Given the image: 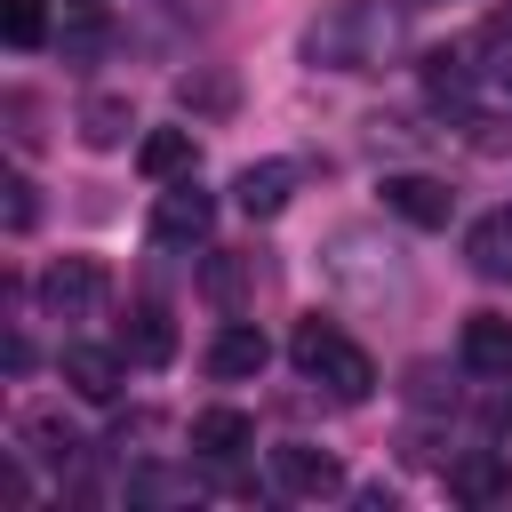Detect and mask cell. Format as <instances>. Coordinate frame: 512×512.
I'll return each mask as SVG.
<instances>
[{
  "label": "cell",
  "mask_w": 512,
  "mask_h": 512,
  "mask_svg": "<svg viewBox=\"0 0 512 512\" xmlns=\"http://www.w3.org/2000/svg\"><path fill=\"white\" fill-rule=\"evenodd\" d=\"M400 8L392 0H328L304 24V64L320 72H384L400 56Z\"/></svg>",
  "instance_id": "obj_1"
},
{
  "label": "cell",
  "mask_w": 512,
  "mask_h": 512,
  "mask_svg": "<svg viewBox=\"0 0 512 512\" xmlns=\"http://www.w3.org/2000/svg\"><path fill=\"white\" fill-rule=\"evenodd\" d=\"M288 360H296V376H304V384H320L336 408H360V400L376 392V360H368L336 320H320V312H304V320H296Z\"/></svg>",
  "instance_id": "obj_2"
},
{
  "label": "cell",
  "mask_w": 512,
  "mask_h": 512,
  "mask_svg": "<svg viewBox=\"0 0 512 512\" xmlns=\"http://www.w3.org/2000/svg\"><path fill=\"white\" fill-rule=\"evenodd\" d=\"M208 232H216V192H200L192 176H176L152 200V240L160 248H208Z\"/></svg>",
  "instance_id": "obj_3"
},
{
  "label": "cell",
  "mask_w": 512,
  "mask_h": 512,
  "mask_svg": "<svg viewBox=\"0 0 512 512\" xmlns=\"http://www.w3.org/2000/svg\"><path fill=\"white\" fill-rule=\"evenodd\" d=\"M104 288H112V280H104L96 256H56V264L40 272V312H48V320H88V312L104 304Z\"/></svg>",
  "instance_id": "obj_4"
},
{
  "label": "cell",
  "mask_w": 512,
  "mask_h": 512,
  "mask_svg": "<svg viewBox=\"0 0 512 512\" xmlns=\"http://www.w3.org/2000/svg\"><path fill=\"white\" fill-rule=\"evenodd\" d=\"M344 488V464L328 448H304V440H280L272 448V496H296V504H320Z\"/></svg>",
  "instance_id": "obj_5"
},
{
  "label": "cell",
  "mask_w": 512,
  "mask_h": 512,
  "mask_svg": "<svg viewBox=\"0 0 512 512\" xmlns=\"http://www.w3.org/2000/svg\"><path fill=\"white\" fill-rule=\"evenodd\" d=\"M56 368H64V384H72L80 400H96V408L120 400V384H128V352H120V344H64Z\"/></svg>",
  "instance_id": "obj_6"
},
{
  "label": "cell",
  "mask_w": 512,
  "mask_h": 512,
  "mask_svg": "<svg viewBox=\"0 0 512 512\" xmlns=\"http://www.w3.org/2000/svg\"><path fill=\"white\" fill-rule=\"evenodd\" d=\"M384 208L408 216V224H424V232H440L456 216V192L440 176H424V168H400V176H384Z\"/></svg>",
  "instance_id": "obj_7"
},
{
  "label": "cell",
  "mask_w": 512,
  "mask_h": 512,
  "mask_svg": "<svg viewBox=\"0 0 512 512\" xmlns=\"http://www.w3.org/2000/svg\"><path fill=\"white\" fill-rule=\"evenodd\" d=\"M448 496L472 504V512H488V504L512 496V464L496 448H464V456H448Z\"/></svg>",
  "instance_id": "obj_8"
},
{
  "label": "cell",
  "mask_w": 512,
  "mask_h": 512,
  "mask_svg": "<svg viewBox=\"0 0 512 512\" xmlns=\"http://www.w3.org/2000/svg\"><path fill=\"white\" fill-rule=\"evenodd\" d=\"M256 280H264L256 248H208V264H200V288H208V304H216V312H248Z\"/></svg>",
  "instance_id": "obj_9"
},
{
  "label": "cell",
  "mask_w": 512,
  "mask_h": 512,
  "mask_svg": "<svg viewBox=\"0 0 512 512\" xmlns=\"http://www.w3.org/2000/svg\"><path fill=\"white\" fill-rule=\"evenodd\" d=\"M120 352H128L136 368H168V360H176V320H168V304L136 296L128 320H120Z\"/></svg>",
  "instance_id": "obj_10"
},
{
  "label": "cell",
  "mask_w": 512,
  "mask_h": 512,
  "mask_svg": "<svg viewBox=\"0 0 512 512\" xmlns=\"http://www.w3.org/2000/svg\"><path fill=\"white\" fill-rule=\"evenodd\" d=\"M264 360H272V344H264L256 320H224L216 344H208V376L216 384H248V376H264Z\"/></svg>",
  "instance_id": "obj_11"
},
{
  "label": "cell",
  "mask_w": 512,
  "mask_h": 512,
  "mask_svg": "<svg viewBox=\"0 0 512 512\" xmlns=\"http://www.w3.org/2000/svg\"><path fill=\"white\" fill-rule=\"evenodd\" d=\"M232 200H240V216H280L296 200V160H248L232 176Z\"/></svg>",
  "instance_id": "obj_12"
},
{
  "label": "cell",
  "mask_w": 512,
  "mask_h": 512,
  "mask_svg": "<svg viewBox=\"0 0 512 512\" xmlns=\"http://www.w3.org/2000/svg\"><path fill=\"white\" fill-rule=\"evenodd\" d=\"M456 360L472 376H512V320L504 312H472L464 336H456Z\"/></svg>",
  "instance_id": "obj_13"
},
{
  "label": "cell",
  "mask_w": 512,
  "mask_h": 512,
  "mask_svg": "<svg viewBox=\"0 0 512 512\" xmlns=\"http://www.w3.org/2000/svg\"><path fill=\"white\" fill-rule=\"evenodd\" d=\"M256 448V424L240 416V408H200L192 416V456H208V464H240Z\"/></svg>",
  "instance_id": "obj_14"
},
{
  "label": "cell",
  "mask_w": 512,
  "mask_h": 512,
  "mask_svg": "<svg viewBox=\"0 0 512 512\" xmlns=\"http://www.w3.org/2000/svg\"><path fill=\"white\" fill-rule=\"evenodd\" d=\"M464 264L496 288H512V208H488L472 232H464Z\"/></svg>",
  "instance_id": "obj_15"
},
{
  "label": "cell",
  "mask_w": 512,
  "mask_h": 512,
  "mask_svg": "<svg viewBox=\"0 0 512 512\" xmlns=\"http://www.w3.org/2000/svg\"><path fill=\"white\" fill-rule=\"evenodd\" d=\"M488 72H480V56H472V40L464 48H432L424 56V88H432V104H472V88H480Z\"/></svg>",
  "instance_id": "obj_16"
},
{
  "label": "cell",
  "mask_w": 512,
  "mask_h": 512,
  "mask_svg": "<svg viewBox=\"0 0 512 512\" xmlns=\"http://www.w3.org/2000/svg\"><path fill=\"white\" fill-rule=\"evenodd\" d=\"M136 168H144L152 184H176V176L200 168V136H192V128H152V136L136 144Z\"/></svg>",
  "instance_id": "obj_17"
},
{
  "label": "cell",
  "mask_w": 512,
  "mask_h": 512,
  "mask_svg": "<svg viewBox=\"0 0 512 512\" xmlns=\"http://www.w3.org/2000/svg\"><path fill=\"white\" fill-rule=\"evenodd\" d=\"M128 504H192V496H208V480L200 472H176V464H128Z\"/></svg>",
  "instance_id": "obj_18"
},
{
  "label": "cell",
  "mask_w": 512,
  "mask_h": 512,
  "mask_svg": "<svg viewBox=\"0 0 512 512\" xmlns=\"http://www.w3.org/2000/svg\"><path fill=\"white\" fill-rule=\"evenodd\" d=\"M16 440H24V456H40V464H80V448H88L56 408H32V416L16 424Z\"/></svg>",
  "instance_id": "obj_19"
},
{
  "label": "cell",
  "mask_w": 512,
  "mask_h": 512,
  "mask_svg": "<svg viewBox=\"0 0 512 512\" xmlns=\"http://www.w3.org/2000/svg\"><path fill=\"white\" fill-rule=\"evenodd\" d=\"M104 48H112L104 8H64V24H56V56H64V64H96Z\"/></svg>",
  "instance_id": "obj_20"
},
{
  "label": "cell",
  "mask_w": 512,
  "mask_h": 512,
  "mask_svg": "<svg viewBox=\"0 0 512 512\" xmlns=\"http://www.w3.org/2000/svg\"><path fill=\"white\" fill-rule=\"evenodd\" d=\"M128 128H136V104H128V96H88V104H80V136H88L96 152L128 144Z\"/></svg>",
  "instance_id": "obj_21"
},
{
  "label": "cell",
  "mask_w": 512,
  "mask_h": 512,
  "mask_svg": "<svg viewBox=\"0 0 512 512\" xmlns=\"http://www.w3.org/2000/svg\"><path fill=\"white\" fill-rule=\"evenodd\" d=\"M0 32H8V48H40L48 40V8L40 0H0Z\"/></svg>",
  "instance_id": "obj_22"
},
{
  "label": "cell",
  "mask_w": 512,
  "mask_h": 512,
  "mask_svg": "<svg viewBox=\"0 0 512 512\" xmlns=\"http://www.w3.org/2000/svg\"><path fill=\"white\" fill-rule=\"evenodd\" d=\"M176 104H184V112H224V104H232V80H224V72H184V80H176Z\"/></svg>",
  "instance_id": "obj_23"
},
{
  "label": "cell",
  "mask_w": 512,
  "mask_h": 512,
  "mask_svg": "<svg viewBox=\"0 0 512 512\" xmlns=\"http://www.w3.org/2000/svg\"><path fill=\"white\" fill-rule=\"evenodd\" d=\"M472 56H480V72H512V8L472 32Z\"/></svg>",
  "instance_id": "obj_24"
},
{
  "label": "cell",
  "mask_w": 512,
  "mask_h": 512,
  "mask_svg": "<svg viewBox=\"0 0 512 512\" xmlns=\"http://www.w3.org/2000/svg\"><path fill=\"white\" fill-rule=\"evenodd\" d=\"M480 432H488V440H512V376H488V400H480Z\"/></svg>",
  "instance_id": "obj_25"
},
{
  "label": "cell",
  "mask_w": 512,
  "mask_h": 512,
  "mask_svg": "<svg viewBox=\"0 0 512 512\" xmlns=\"http://www.w3.org/2000/svg\"><path fill=\"white\" fill-rule=\"evenodd\" d=\"M0 192H8V232H32V216H40V200H32V176H0Z\"/></svg>",
  "instance_id": "obj_26"
},
{
  "label": "cell",
  "mask_w": 512,
  "mask_h": 512,
  "mask_svg": "<svg viewBox=\"0 0 512 512\" xmlns=\"http://www.w3.org/2000/svg\"><path fill=\"white\" fill-rule=\"evenodd\" d=\"M64 8H104V0H64Z\"/></svg>",
  "instance_id": "obj_27"
}]
</instances>
